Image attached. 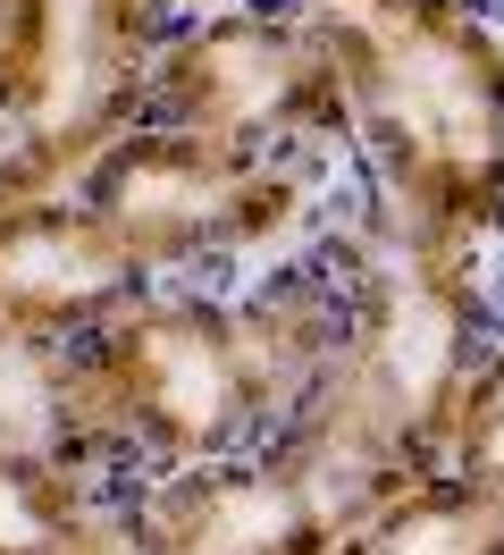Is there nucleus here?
Listing matches in <instances>:
<instances>
[{
    "mask_svg": "<svg viewBox=\"0 0 504 555\" xmlns=\"http://www.w3.org/2000/svg\"><path fill=\"white\" fill-rule=\"evenodd\" d=\"M345 85L370 203L445 244L504 236V35L470 0H295Z\"/></svg>",
    "mask_w": 504,
    "mask_h": 555,
    "instance_id": "7ed1b4c3",
    "label": "nucleus"
},
{
    "mask_svg": "<svg viewBox=\"0 0 504 555\" xmlns=\"http://www.w3.org/2000/svg\"><path fill=\"white\" fill-rule=\"evenodd\" d=\"M345 337V261L295 253L253 286H152L76 346V429L101 480L269 447Z\"/></svg>",
    "mask_w": 504,
    "mask_h": 555,
    "instance_id": "f257e3e1",
    "label": "nucleus"
},
{
    "mask_svg": "<svg viewBox=\"0 0 504 555\" xmlns=\"http://www.w3.org/2000/svg\"><path fill=\"white\" fill-rule=\"evenodd\" d=\"M0 35H9V0H0Z\"/></svg>",
    "mask_w": 504,
    "mask_h": 555,
    "instance_id": "4468645a",
    "label": "nucleus"
},
{
    "mask_svg": "<svg viewBox=\"0 0 504 555\" xmlns=\"http://www.w3.org/2000/svg\"><path fill=\"white\" fill-rule=\"evenodd\" d=\"M76 194L109 219L152 286H202L228 270L261 278L320 236V185L295 152H228L168 127H127Z\"/></svg>",
    "mask_w": 504,
    "mask_h": 555,
    "instance_id": "20e7f679",
    "label": "nucleus"
},
{
    "mask_svg": "<svg viewBox=\"0 0 504 555\" xmlns=\"http://www.w3.org/2000/svg\"><path fill=\"white\" fill-rule=\"evenodd\" d=\"M194 9H228V0H177V17H194Z\"/></svg>",
    "mask_w": 504,
    "mask_h": 555,
    "instance_id": "ddd939ff",
    "label": "nucleus"
},
{
    "mask_svg": "<svg viewBox=\"0 0 504 555\" xmlns=\"http://www.w3.org/2000/svg\"><path fill=\"white\" fill-rule=\"evenodd\" d=\"M336 261H345V337L302 413L277 429V447L328 488L336 514L362 521L378 496L445 472L454 404L496 337L470 244L403 228L396 210L370 203L362 228L336 236Z\"/></svg>",
    "mask_w": 504,
    "mask_h": 555,
    "instance_id": "f03ea898",
    "label": "nucleus"
},
{
    "mask_svg": "<svg viewBox=\"0 0 504 555\" xmlns=\"http://www.w3.org/2000/svg\"><path fill=\"white\" fill-rule=\"evenodd\" d=\"M345 530L328 488L295 454L253 447L219 463H177L127 480V547L134 555H320Z\"/></svg>",
    "mask_w": 504,
    "mask_h": 555,
    "instance_id": "0eeeda50",
    "label": "nucleus"
},
{
    "mask_svg": "<svg viewBox=\"0 0 504 555\" xmlns=\"http://www.w3.org/2000/svg\"><path fill=\"white\" fill-rule=\"evenodd\" d=\"M152 278L85 194H26L0 210V328L85 346L143 304Z\"/></svg>",
    "mask_w": 504,
    "mask_h": 555,
    "instance_id": "6e6552de",
    "label": "nucleus"
},
{
    "mask_svg": "<svg viewBox=\"0 0 504 555\" xmlns=\"http://www.w3.org/2000/svg\"><path fill=\"white\" fill-rule=\"evenodd\" d=\"M26 194H67V185L51 177V160L34 152V135L17 127V109L0 102V210L26 203Z\"/></svg>",
    "mask_w": 504,
    "mask_h": 555,
    "instance_id": "f8f14e48",
    "label": "nucleus"
},
{
    "mask_svg": "<svg viewBox=\"0 0 504 555\" xmlns=\"http://www.w3.org/2000/svg\"><path fill=\"white\" fill-rule=\"evenodd\" d=\"M445 472L504 505V337L479 353L463 404H454V429H445Z\"/></svg>",
    "mask_w": 504,
    "mask_h": 555,
    "instance_id": "9b49d317",
    "label": "nucleus"
},
{
    "mask_svg": "<svg viewBox=\"0 0 504 555\" xmlns=\"http://www.w3.org/2000/svg\"><path fill=\"white\" fill-rule=\"evenodd\" d=\"M143 127L228 143V152H295V160L320 143H353L336 60L295 0L286 9L228 0V9L177 17L152 60Z\"/></svg>",
    "mask_w": 504,
    "mask_h": 555,
    "instance_id": "39448f33",
    "label": "nucleus"
},
{
    "mask_svg": "<svg viewBox=\"0 0 504 555\" xmlns=\"http://www.w3.org/2000/svg\"><path fill=\"white\" fill-rule=\"evenodd\" d=\"M168 26L177 0H9L0 102L17 109V127L67 194L127 127H143Z\"/></svg>",
    "mask_w": 504,
    "mask_h": 555,
    "instance_id": "423d86ee",
    "label": "nucleus"
},
{
    "mask_svg": "<svg viewBox=\"0 0 504 555\" xmlns=\"http://www.w3.org/2000/svg\"><path fill=\"white\" fill-rule=\"evenodd\" d=\"M0 454L85 463V429H76V346L0 328ZM85 472H93V463H85Z\"/></svg>",
    "mask_w": 504,
    "mask_h": 555,
    "instance_id": "9d476101",
    "label": "nucleus"
},
{
    "mask_svg": "<svg viewBox=\"0 0 504 555\" xmlns=\"http://www.w3.org/2000/svg\"><path fill=\"white\" fill-rule=\"evenodd\" d=\"M0 555H134L127 480H101L85 463L0 454Z\"/></svg>",
    "mask_w": 504,
    "mask_h": 555,
    "instance_id": "1a4fd4ad",
    "label": "nucleus"
},
{
    "mask_svg": "<svg viewBox=\"0 0 504 555\" xmlns=\"http://www.w3.org/2000/svg\"><path fill=\"white\" fill-rule=\"evenodd\" d=\"M320 555H345V547H336V539H328V547H320Z\"/></svg>",
    "mask_w": 504,
    "mask_h": 555,
    "instance_id": "2eb2a0df",
    "label": "nucleus"
}]
</instances>
